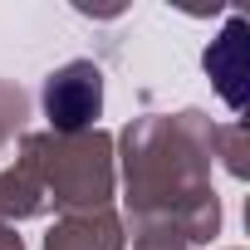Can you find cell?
Instances as JSON below:
<instances>
[{
  "label": "cell",
  "instance_id": "6da1fadb",
  "mask_svg": "<svg viewBox=\"0 0 250 250\" xmlns=\"http://www.w3.org/2000/svg\"><path fill=\"white\" fill-rule=\"evenodd\" d=\"M216 123L196 108L147 113L123 128V177H128L133 235H157L177 245H201L221 226V201L211 191Z\"/></svg>",
  "mask_w": 250,
  "mask_h": 250
},
{
  "label": "cell",
  "instance_id": "7a4b0ae2",
  "mask_svg": "<svg viewBox=\"0 0 250 250\" xmlns=\"http://www.w3.org/2000/svg\"><path fill=\"white\" fill-rule=\"evenodd\" d=\"M20 157L40 177L49 206L69 211H103L113 196V138L88 128V133H25Z\"/></svg>",
  "mask_w": 250,
  "mask_h": 250
},
{
  "label": "cell",
  "instance_id": "3957f363",
  "mask_svg": "<svg viewBox=\"0 0 250 250\" xmlns=\"http://www.w3.org/2000/svg\"><path fill=\"white\" fill-rule=\"evenodd\" d=\"M44 118H49V133L69 138V133H88L98 113H103V69L93 59H69L64 69H54L44 79Z\"/></svg>",
  "mask_w": 250,
  "mask_h": 250
},
{
  "label": "cell",
  "instance_id": "277c9868",
  "mask_svg": "<svg viewBox=\"0 0 250 250\" xmlns=\"http://www.w3.org/2000/svg\"><path fill=\"white\" fill-rule=\"evenodd\" d=\"M201 64H206V74L216 79L221 98L240 113V108H245V20H240V15L226 20L221 40H211V49L201 54Z\"/></svg>",
  "mask_w": 250,
  "mask_h": 250
},
{
  "label": "cell",
  "instance_id": "5b68a950",
  "mask_svg": "<svg viewBox=\"0 0 250 250\" xmlns=\"http://www.w3.org/2000/svg\"><path fill=\"white\" fill-rule=\"evenodd\" d=\"M44 250H123V221L103 211H69L44 235Z\"/></svg>",
  "mask_w": 250,
  "mask_h": 250
},
{
  "label": "cell",
  "instance_id": "8992f818",
  "mask_svg": "<svg viewBox=\"0 0 250 250\" xmlns=\"http://www.w3.org/2000/svg\"><path fill=\"white\" fill-rule=\"evenodd\" d=\"M49 211V196L40 187V177L30 172L25 157H15V167L0 172V221H25V216H44Z\"/></svg>",
  "mask_w": 250,
  "mask_h": 250
},
{
  "label": "cell",
  "instance_id": "52a82bcc",
  "mask_svg": "<svg viewBox=\"0 0 250 250\" xmlns=\"http://www.w3.org/2000/svg\"><path fill=\"white\" fill-rule=\"evenodd\" d=\"M20 128H25V93L0 79V143H10Z\"/></svg>",
  "mask_w": 250,
  "mask_h": 250
},
{
  "label": "cell",
  "instance_id": "ba28073f",
  "mask_svg": "<svg viewBox=\"0 0 250 250\" xmlns=\"http://www.w3.org/2000/svg\"><path fill=\"white\" fill-rule=\"evenodd\" d=\"M0 250H25L20 235H15V226H5V221H0Z\"/></svg>",
  "mask_w": 250,
  "mask_h": 250
}]
</instances>
